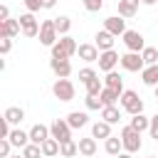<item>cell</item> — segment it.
Returning a JSON list of instances; mask_svg holds the SVG:
<instances>
[{"label":"cell","instance_id":"6da1fadb","mask_svg":"<svg viewBox=\"0 0 158 158\" xmlns=\"http://www.w3.org/2000/svg\"><path fill=\"white\" fill-rule=\"evenodd\" d=\"M121 109L126 111V114H131V116H136V114H143V99L133 91V89H126L123 94H121Z\"/></svg>","mask_w":158,"mask_h":158},{"label":"cell","instance_id":"7a4b0ae2","mask_svg":"<svg viewBox=\"0 0 158 158\" xmlns=\"http://www.w3.org/2000/svg\"><path fill=\"white\" fill-rule=\"evenodd\" d=\"M118 136H121V143H123L126 153H138L141 151V133L138 131H133L131 126H123Z\"/></svg>","mask_w":158,"mask_h":158},{"label":"cell","instance_id":"3957f363","mask_svg":"<svg viewBox=\"0 0 158 158\" xmlns=\"http://www.w3.org/2000/svg\"><path fill=\"white\" fill-rule=\"evenodd\" d=\"M57 40H59V32H57V27H54V20H44L42 27H40V44L54 47Z\"/></svg>","mask_w":158,"mask_h":158},{"label":"cell","instance_id":"277c9868","mask_svg":"<svg viewBox=\"0 0 158 158\" xmlns=\"http://www.w3.org/2000/svg\"><path fill=\"white\" fill-rule=\"evenodd\" d=\"M49 131H52V138H57L59 143L72 141V126L67 123V118H54L49 123Z\"/></svg>","mask_w":158,"mask_h":158},{"label":"cell","instance_id":"5b68a950","mask_svg":"<svg viewBox=\"0 0 158 158\" xmlns=\"http://www.w3.org/2000/svg\"><path fill=\"white\" fill-rule=\"evenodd\" d=\"M17 20H20V27H22V35H25V37H30V40L40 37V27H42V25L35 20L32 12H25V15H20Z\"/></svg>","mask_w":158,"mask_h":158},{"label":"cell","instance_id":"8992f818","mask_svg":"<svg viewBox=\"0 0 158 158\" xmlns=\"http://www.w3.org/2000/svg\"><path fill=\"white\" fill-rule=\"evenodd\" d=\"M118 64L126 72H143L146 69V62H143L141 52H126V54H121V62Z\"/></svg>","mask_w":158,"mask_h":158},{"label":"cell","instance_id":"52a82bcc","mask_svg":"<svg viewBox=\"0 0 158 158\" xmlns=\"http://www.w3.org/2000/svg\"><path fill=\"white\" fill-rule=\"evenodd\" d=\"M123 44H126L128 52H143L146 49V40L138 30H126L123 32Z\"/></svg>","mask_w":158,"mask_h":158},{"label":"cell","instance_id":"ba28073f","mask_svg":"<svg viewBox=\"0 0 158 158\" xmlns=\"http://www.w3.org/2000/svg\"><path fill=\"white\" fill-rule=\"evenodd\" d=\"M52 94L59 99V101H72L74 99V84L69 79H57L52 84Z\"/></svg>","mask_w":158,"mask_h":158},{"label":"cell","instance_id":"9c48e42d","mask_svg":"<svg viewBox=\"0 0 158 158\" xmlns=\"http://www.w3.org/2000/svg\"><path fill=\"white\" fill-rule=\"evenodd\" d=\"M118 62H121V54H118L116 49H109V52H101V54H99V69L106 72V74L114 72V67H116Z\"/></svg>","mask_w":158,"mask_h":158},{"label":"cell","instance_id":"30bf717a","mask_svg":"<svg viewBox=\"0 0 158 158\" xmlns=\"http://www.w3.org/2000/svg\"><path fill=\"white\" fill-rule=\"evenodd\" d=\"M104 30L106 32H111L114 37H123V32H126V20L121 17V15H114V17H106L104 20Z\"/></svg>","mask_w":158,"mask_h":158},{"label":"cell","instance_id":"8fae6325","mask_svg":"<svg viewBox=\"0 0 158 158\" xmlns=\"http://www.w3.org/2000/svg\"><path fill=\"white\" fill-rule=\"evenodd\" d=\"M47 138H52V131H49V126H44V123H35V126L30 128V143H37V146H42Z\"/></svg>","mask_w":158,"mask_h":158},{"label":"cell","instance_id":"7c38bea8","mask_svg":"<svg viewBox=\"0 0 158 158\" xmlns=\"http://www.w3.org/2000/svg\"><path fill=\"white\" fill-rule=\"evenodd\" d=\"M49 69L57 74V79H69V74H72V62H69V59H49Z\"/></svg>","mask_w":158,"mask_h":158},{"label":"cell","instance_id":"4fadbf2b","mask_svg":"<svg viewBox=\"0 0 158 158\" xmlns=\"http://www.w3.org/2000/svg\"><path fill=\"white\" fill-rule=\"evenodd\" d=\"M22 32V27H20V20L17 17H10V20H5V22H0V37H17Z\"/></svg>","mask_w":158,"mask_h":158},{"label":"cell","instance_id":"5bb4252c","mask_svg":"<svg viewBox=\"0 0 158 158\" xmlns=\"http://www.w3.org/2000/svg\"><path fill=\"white\" fill-rule=\"evenodd\" d=\"M94 44L99 47V52H109V49H114V35L106 30H99L94 37Z\"/></svg>","mask_w":158,"mask_h":158},{"label":"cell","instance_id":"9a60e30c","mask_svg":"<svg viewBox=\"0 0 158 158\" xmlns=\"http://www.w3.org/2000/svg\"><path fill=\"white\" fill-rule=\"evenodd\" d=\"M77 54H79V59H84V62H99V47L96 44H79V49H77Z\"/></svg>","mask_w":158,"mask_h":158},{"label":"cell","instance_id":"2e32d148","mask_svg":"<svg viewBox=\"0 0 158 158\" xmlns=\"http://www.w3.org/2000/svg\"><path fill=\"white\" fill-rule=\"evenodd\" d=\"M138 5L141 0H118V15L126 20V17H133L138 12Z\"/></svg>","mask_w":158,"mask_h":158},{"label":"cell","instance_id":"e0dca14e","mask_svg":"<svg viewBox=\"0 0 158 158\" xmlns=\"http://www.w3.org/2000/svg\"><path fill=\"white\" fill-rule=\"evenodd\" d=\"M141 81L146 84V86H158V64H151V67H146L143 72H141Z\"/></svg>","mask_w":158,"mask_h":158},{"label":"cell","instance_id":"ac0fdd59","mask_svg":"<svg viewBox=\"0 0 158 158\" xmlns=\"http://www.w3.org/2000/svg\"><path fill=\"white\" fill-rule=\"evenodd\" d=\"M104 86L116 89L118 94H123V91H126V89H123V79H121V74H118V72H109V74L104 77Z\"/></svg>","mask_w":158,"mask_h":158},{"label":"cell","instance_id":"d6986e66","mask_svg":"<svg viewBox=\"0 0 158 158\" xmlns=\"http://www.w3.org/2000/svg\"><path fill=\"white\" fill-rule=\"evenodd\" d=\"M2 118H7L12 126H20L22 118H25V111H22L20 106H7V109L2 111Z\"/></svg>","mask_w":158,"mask_h":158},{"label":"cell","instance_id":"ffe728a7","mask_svg":"<svg viewBox=\"0 0 158 158\" xmlns=\"http://www.w3.org/2000/svg\"><path fill=\"white\" fill-rule=\"evenodd\" d=\"M10 143H12L15 148H25V146L30 143V131H22V128H12V133H10Z\"/></svg>","mask_w":158,"mask_h":158},{"label":"cell","instance_id":"44dd1931","mask_svg":"<svg viewBox=\"0 0 158 158\" xmlns=\"http://www.w3.org/2000/svg\"><path fill=\"white\" fill-rule=\"evenodd\" d=\"M104 151L109 153V156H118V153H123V143H121V136H111V138H106L104 141Z\"/></svg>","mask_w":158,"mask_h":158},{"label":"cell","instance_id":"7402d4cb","mask_svg":"<svg viewBox=\"0 0 158 158\" xmlns=\"http://www.w3.org/2000/svg\"><path fill=\"white\" fill-rule=\"evenodd\" d=\"M67 123H69L72 128H84V126L89 123V116H86V111H72V114L67 116Z\"/></svg>","mask_w":158,"mask_h":158},{"label":"cell","instance_id":"603a6c76","mask_svg":"<svg viewBox=\"0 0 158 158\" xmlns=\"http://www.w3.org/2000/svg\"><path fill=\"white\" fill-rule=\"evenodd\" d=\"M91 138H111V123H106V121H96L94 126H91Z\"/></svg>","mask_w":158,"mask_h":158},{"label":"cell","instance_id":"cb8c5ba5","mask_svg":"<svg viewBox=\"0 0 158 158\" xmlns=\"http://www.w3.org/2000/svg\"><path fill=\"white\" fill-rule=\"evenodd\" d=\"M99 99L104 101V106H116V104L121 101V94H118L116 89H109V86H104V91L99 94Z\"/></svg>","mask_w":158,"mask_h":158},{"label":"cell","instance_id":"d4e9b609","mask_svg":"<svg viewBox=\"0 0 158 158\" xmlns=\"http://www.w3.org/2000/svg\"><path fill=\"white\" fill-rule=\"evenodd\" d=\"M101 121H106V123H118L121 121V111H118V106H104L101 109Z\"/></svg>","mask_w":158,"mask_h":158},{"label":"cell","instance_id":"484cf974","mask_svg":"<svg viewBox=\"0 0 158 158\" xmlns=\"http://www.w3.org/2000/svg\"><path fill=\"white\" fill-rule=\"evenodd\" d=\"M133 131H138V133H143V131H148L151 128V118L148 116H143V114H136V116H131V123H128Z\"/></svg>","mask_w":158,"mask_h":158},{"label":"cell","instance_id":"4316f807","mask_svg":"<svg viewBox=\"0 0 158 158\" xmlns=\"http://www.w3.org/2000/svg\"><path fill=\"white\" fill-rule=\"evenodd\" d=\"M79 153L84 158L96 156V138H79Z\"/></svg>","mask_w":158,"mask_h":158},{"label":"cell","instance_id":"83f0119b","mask_svg":"<svg viewBox=\"0 0 158 158\" xmlns=\"http://www.w3.org/2000/svg\"><path fill=\"white\" fill-rule=\"evenodd\" d=\"M59 47L64 49V54H67V57H74V54H77V49H79V44L74 42V37H72V35L59 37Z\"/></svg>","mask_w":158,"mask_h":158},{"label":"cell","instance_id":"f1b7e54d","mask_svg":"<svg viewBox=\"0 0 158 158\" xmlns=\"http://www.w3.org/2000/svg\"><path fill=\"white\" fill-rule=\"evenodd\" d=\"M59 148H62V143H59L57 138H47V141L42 143V156H44V158L59 156Z\"/></svg>","mask_w":158,"mask_h":158},{"label":"cell","instance_id":"f546056e","mask_svg":"<svg viewBox=\"0 0 158 158\" xmlns=\"http://www.w3.org/2000/svg\"><path fill=\"white\" fill-rule=\"evenodd\" d=\"M54 27H57L59 37H64V35H69V30H72V20H69L67 15H59V17H54Z\"/></svg>","mask_w":158,"mask_h":158},{"label":"cell","instance_id":"4dcf8cb0","mask_svg":"<svg viewBox=\"0 0 158 158\" xmlns=\"http://www.w3.org/2000/svg\"><path fill=\"white\" fill-rule=\"evenodd\" d=\"M79 153V143L77 141H67V143H62V148H59V156L62 158H74Z\"/></svg>","mask_w":158,"mask_h":158},{"label":"cell","instance_id":"1f68e13d","mask_svg":"<svg viewBox=\"0 0 158 158\" xmlns=\"http://www.w3.org/2000/svg\"><path fill=\"white\" fill-rule=\"evenodd\" d=\"M141 57H143L146 67H151V64H158V49H156V47H146V49L141 52Z\"/></svg>","mask_w":158,"mask_h":158},{"label":"cell","instance_id":"d6a6232c","mask_svg":"<svg viewBox=\"0 0 158 158\" xmlns=\"http://www.w3.org/2000/svg\"><path fill=\"white\" fill-rule=\"evenodd\" d=\"M104 91V81L96 77V79H91L89 84H86V96H99Z\"/></svg>","mask_w":158,"mask_h":158},{"label":"cell","instance_id":"836d02e7","mask_svg":"<svg viewBox=\"0 0 158 158\" xmlns=\"http://www.w3.org/2000/svg\"><path fill=\"white\" fill-rule=\"evenodd\" d=\"M22 156H25V158H42V146H37V143H27V146L22 148Z\"/></svg>","mask_w":158,"mask_h":158},{"label":"cell","instance_id":"e575fe53","mask_svg":"<svg viewBox=\"0 0 158 158\" xmlns=\"http://www.w3.org/2000/svg\"><path fill=\"white\" fill-rule=\"evenodd\" d=\"M96 77H99V74H96V72H94L91 67H84V69H79V81H81L84 86H86V84H89L91 79H96Z\"/></svg>","mask_w":158,"mask_h":158},{"label":"cell","instance_id":"d590c367","mask_svg":"<svg viewBox=\"0 0 158 158\" xmlns=\"http://www.w3.org/2000/svg\"><path fill=\"white\" fill-rule=\"evenodd\" d=\"M84 101H86V109H89V111H101V109H104V101H101L99 96H86Z\"/></svg>","mask_w":158,"mask_h":158},{"label":"cell","instance_id":"8d00e7d4","mask_svg":"<svg viewBox=\"0 0 158 158\" xmlns=\"http://www.w3.org/2000/svg\"><path fill=\"white\" fill-rule=\"evenodd\" d=\"M84 2V7L89 10V12H99L101 7H104V0H81Z\"/></svg>","mask_w":158,"mask_h":158},{"label":"cell","instance_id":"74e56055","mask_svg":"<svg viewBox=\"0 0 158 158\" xmlns=\"http://www.w3.org/2000/svg\"><path fill=\"white\" fill-rule=\"evenodd\" d=\"M22 2H25V7H27V12H32V15L42 10V0H22Z\"/></svg>","mask_w":158,"mask_h":158},{"label":"cell","instance_id":"f35d334b","mask_svg":"<svg viewBox=\"0 0 158 158\" xmlns=\"http://www.w3.org/2000/svg\"><path fill=\"white\" fill-rule=\"evenodd\" d=\"M10 148H12L10 138H0V156L2 158H10Z\"/></svg>","mask_w":158,"mask_h":158},{"label":"cell","instance_id":"ab89813d","mask_svg":"<svg viewBox=\"0 0 158 158\" xmlns=\"http://www.w3.org/2000/svg\"><path fill=\"white\" fill-rule=\"evenodd\" d=\"M12 49V40L10 37H0V54H7Z\"/></svg>","mask_w":158,"mask_h":158},{"label":"cell","instance_id":"60d3db41","mask_svg":"<svg viewBox=\"0 0 158 158\" xmlns=\"http://www.w3.org/2000/svg\"><path fill=\"white\" fill-rule=\"evenodd\" d=\"M148 131H151V138H156V141H158V114H156V116H151V128H148Z\"/></svg>","mask_w":158,"mask_h":158},{"label":"cell","instance_id":"b9f144b4","mask_svg":"<svg viewBox=\"0 0 158 158\" xmlns=\"http://www.w3.org/2000/svg\"><path fill=\"white\" fill-rule=\"evenodd\" d=\"M5 20H10V7L0 5V22H5Z\"/></svg>","mask_w":158,"mask_h":158},{"label":"cell","instance_id":"7bdbcfd3","mask_svg":"<svg viewBox=\"0 0 158 158\" xmlns=\"http://www.w3.org/2000/svg\"><path fill=\"white\" fill-rule=\"evenodd\" d=\"M54 5H57V0H42V7H44V10H52Z\"/></svg>","mask_w":158,"mask_h":158},{"label":"cell","instance_id":"ee69618b","mask_svg":"<svg viewBox=\"0 0 158 158\" xmlns=\"http://www.w3.org/2000/svg\"><path fill=\"white\" fill-rule=\"evenodd\" d=\"M116 158H133V153H126V151H123V153H118Z\"/></svg>","mask_w":158,"mask_h":158},{"label":"cell","instance_id":"f6af8a7d","mask_svg":"<svg viewBox=\"0 0 158 158\" xmlns=\"http://www.w3.org/2000/svg\"><path fill=\"white\" fill-rule=\"evenodd\" d=\"M141 2H143V5H156L158 0H141Z\"/></svg>","mask_w":158,"mask_h":158},{"label":"cell","instance_id":"bcb514c9","mask_svg":"<svg viewBox=\"0 0 158 158\" xmlns=\"http://www.w3.org/2000/svg\"><path fill=\"white\" fill-rule=\"evenodd\" d=\"M10 158H25V156H22V153H20V156H10Z\"/></svg>","mask_w":158,"mask_h":158},{"label":"cell","instance_id":"7dc6e473","mask_svg":"<svg viewBox=\"0 0 158 158\" xmlns=\"http://www.w3.org/2000/svg\"><path fill=\"white\" fill-rule=\"evenodd\" d=\"M146 158H158V156H146Z\"/></svg>","mask_w":158,"mask_h":158},{"label":"cell","instance_id":"c3c4849f","mask_svg":"<svg viewBox=\"0 0 158 158\" xmlns=\"http://www.w3.org/2000/svg\"><path fill=\"white\" fill-rule=\"evenodd\" d=\"M156 99H158V86H156Z\"/></svg>","mask_w":158,"mask_h":158}]
</instances>
